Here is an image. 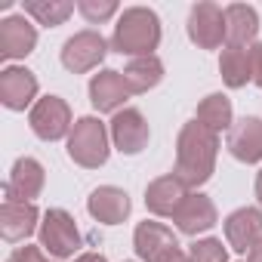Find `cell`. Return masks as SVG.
<instances>
[{
    "instance_id": "6da1fadb",
    "label": "cell",
    "mask_w": 262,
    "mask_h": 262,
    "mask_svg": "<svg viewBox=\"0 0 262 262\" xmlns=\"http://www.w3.org/2000/svg\"><path fill=\"white\" fill-rule=\"evenodd\" d=\"M216 151H219V139L213 129H207L198 120L185 123L179 133V145H176V173L173 176L185 188L204 185L216 167Z\"/></svg>"
},
{
    "instance_id": "7a4b0ae2",
    "label": "cell",
    "mask_w": 262,
    "mask_h": 262,
    "mask_svg": "<svg viewBox=\"0 0 262 262\" xmlns=\"http://www.w3.org/2000/svg\"><path fill=\"white\" fill-rule=\"evenodd\" d=\"M158 40H161V22L151 10L142 7L126 10L114 28V50L126 56H151Z\"/></svg>"
},
{
    "instance_id": "3957f363",
    "label": "cell",
    "mask_w": 262,
    "mask_h": 262,
    "mask_svg": "<svg viewBox=\"0 0 262 262\" xmlns=\"http://www.w3.org/2000/svg\"><path fill=\"white\" fill-rule=\"evenodd\" d=\"M68 155L80 167H102L108 161V133L105 123L96 117H80L68 136Z\"/></svg>"
},
{
    "instance_id": "277c9868",
    "label": "cell",
    "mask_w": 262,
    "mask_h": 262,
    "mask_svg": "<svg viewBox=\"0 0 262 262\" xmlns=\"http://www.w3.org/2000/svg\"><path fill=\"white\" fill-rule=\"evenodd\" d=\"M40 244L53 256H71L80 247V234H77L74 219L65 210H47L43 225H40Z\"/></svg>"
},
{
    "instance_id": "5b68a950",
    "label": "cell",
    "mask_w": 262,
    "mask_h": 262,
    "mask_svg": "<svg viewBox=\"0 0 262 262\" xmlns=\"http://www.w3.org/2000/svg\"><path fill=\"white\" fill-rule=\"evenodd\" d=\"M31 129H34L40 139H47V142L62 139L68 129H71V111H68V105L59 96L40 99L31 108Z\"/></svg>"
},
{
    "instance_id": "8992f818",
    "label": "cell",
    "mask_w": 262,
    "mask_h": 262,
    "mask_svg": "<svg viewBox=\"0 0 262 262\" xmlns=\"http://www.w3.org/2000/svg\"><path fill=\"white\" fill-rule=\"evenodd\" d=\"M102 59H105V37L96 34V31H80V34H74V37L65 43V50H62L65 68L74 71V74H83V71L96 68Z\"/></svg>"
},
{
    "instance_id": "52a82bcc",
    "label": "cell",
    "mask_w": 262,
    "mask_h": 262,
    "mask_svg": "<svg viewBox=\"0 0 262 262\" xmlns=\"http://www.w3.org/2000/svg\"><path fill=\"white\" fill-rule=\"evenodd\" d=\"M188 34L198 47L216 50L225 37V13L216 4H198L188 16Z\"/></svg>"
},
{
    "instance_id": "ba28073f",
    "label": "cell",
    "mask_w": 262,
    "mask_h": 262,
    "mask_svg": "<svg viewBox=\"0 0 262 262\" xmlns=\"http://www.w3.org/2000/svg\"><path fill=\"white\" fill-rule=\"evenodd\" d=\"M111 139L123 155H139L148 142V123L136 108H123L111 120Z\"/></svg>"
},
{
    "instance_id": "9c48e42d",
    "label": "cell",
    "mask_w": 262,
    "mask_h": 262,
    "mask_svg": "<svg viewBox=\"0 0 262 262\" xmlns=\"http://www.w3.org/2000/svg\"><path fill=\"white\" fill-rule=\"evenodd\" d=\"M129 96H133V86L120 71H102L90 80V102L99 111H117Z\"/></svg>"
},
{
    "instance_id": "30bf717a",
    "label": "cell",
    "mask_w": 262,
    "mask_h": 262,
    "mask_svg": "<svg viewBox=\"0 0 262 262\" xmlns=\"http://www.w3.org/2000/svg\"><path fill=\"white\" fill-rule=\"evenodd\" d=\"M225 237L237 253H250L262 241V213L253 207H244L225 219Z\"/></svg>"
},
{
    "instance_id": "8fae6325",
    "label": "cell",
    "mask_w": 262,
    "mask_h": 262,
    "mask_svg": "<svg viewBox=\"0 0 262 262\" xmlns=\"http://www.w3.org/2000/svg\"><path fill=\"white\" fill-rule=\"evenodd\" d=\"M176 250H179V244H176L173 231L164 228L161 222H142L136 228V253L145 262H164Z\"/></svg>"
},
{
    "instance_id": "7c38bea8",
    "label": "cell",
    "mask_w": 262,
    "mask_h": 262,
    "mask_svg": "<svg viewBox=\"0 0 262 262\" xmlns=\"http://www.w3.org/2000/svg\"><path fill=\"white\" fill-rule=\"evenodd\" d=\"M228 148L244 164L262 161V120L259 117H244L241 123H234L231 133H228Z\"/></svg>"
},
{
    "instance_id": "4fadbf2b",
    "label": "cell",
    "mask_w": 262,
    "mask_h": 262,
    "mask_svg": "<svg viewBox=\"0 0 262 262\" xmlns=\"http://www.w3.org/2000/svg\"><path fill=\"white\" fill-rule=\"evenodd\" d=\"M37 96V80L31 71L25 68H7L0 74V102L13 111H22L25 105H31V99Z\"/></svg>"
},
{
    "instance_id": "5bb4252c",
    "label": "cell",
    "mask_w": 262,
    "mask_h": 262,
    "mask_svg": "<svg viewBox=\"0 0 262 262\" xmlns=\"http://www.w3.org/2000/svg\"><path fill=\"white\" fill-rule=\"evenodd\" d=\"M43 188V167L34 161V158H22L16 161L13 173H10V182H7V198L10 201H28L37 198Z\"/></svg>"
},
{
    "instance_id": "9a60e30c",
    "label": "cell",
    "mask_w": 262,
    "mask_h": 262,
    "mask_svg": "<svg viewBox=\"0 0 262 262\" xmlns=\"http://www.w3.org/2000/svg\"><path fill=\"white\" fill-rule=\"evenodd\" d=\"M185 185L176 179V176H161V179H155L151 185H148V191H145V204H148V210L151 213H158V216H176L179 213V207L185 204Z\"/></svg>"
},
{
    "instance_id": "2e32d148",
    "label": "cell",
    "mask_w": 262,
    "mask_h": 262,
    "mask_svg": "<svg viewBox=\"0 0 262 262\" xmlns=\"http://www.w3.org/2000/svg\"><path fill=\"white\" fill-rule=\"evenodd\" d=\"M37 225V210L28 201H10L4 198V210H0V231L7 241H22L34 231Z\"/></svg>"
},
{
    "instance_id": "e0dca14e",
    "label": "cell",
    "mask_w": 262,
    "mask_h": 262,
    "mask_svg": "<svg viewBox=\"0 0 262 262\" xmlns=\"http://www.w3.org/2000/svg\"><path fill=\"white\" fill-rule=\"evenodd\" d=\"M34 43H37V31L25 19L13 16L7 22H0V56H4V59L28 56L34 50Z\"/></svg>"
},
{
    "instance_id": "ac0fdd59",
    "label": "cell",
    "mask_w": 262,
    "mask_h": 262,
    "mask_svg": "<svg viewBox=\"0 0 262 262\" xmlns=\"http://www.w3.org/2000/svg\"><path fill=\"white\" fill-rule=\"evenodd\" d=\"M173 219H176V225H179L182 234H198V231H207L216 222V207L204 194H188L185 204L179 207V213Z\"/></svg>"
},
{
    "instance_id": "d6986e66",
    "label": "cell",
    "mask_w": 262,
    "mask_h": 262,
    "mask_svg": "<svg viewBox=\"0 0 262 262\" xmlns=\"http://www.w3.org/2000/svg\"><path fill=\"white\" fill-rule=\"evenodd\" d=\"M259 31V19H256V10L247 7V4H231L225 7V40L228 47H241L250 43Z\"/></svg>"
},
{
    "instance_id": "ffe728a7",
    "label": "cell",
    "mask_w": 262,
    "mask_h": 262,
    "mask_svg": "<svg viewBox=\"0 0 262 262\" xmlns=\"http://www.w3.org/2000/svg\"><path fill=\"white\" fill-rule=\"evenodd\" d=\"M90 213H93L99 222L117 225V222H123L126 213H129V198H126L120 188H111V185L96 188L93 198H90Z\"/></svg>"
},
{
    "instance_id": "44dd1931",
    "label": "cell",
    "mask_w": 262,
    "mask_h": 262,
    "mask_svg": "<svg viewBox=\"0 0 262 262\" xmlns=\"http://www.w3.org/2000/svg\"><path fill=\"white\" fill-rule=\"evenodd\" d=\"M123 77H126L129 86H133V93H145V90H151V86L161 83L164 65H161V59H155V56H139V59H133V62L126 65Z\"/></svg>"
},
{
    "instance_id": "7402d4cb",
    "label": "cell",
    "mask_w": 262,
    "mask_h": 262,
    "mask_svg": "<svg viewBox=\"0 0 262 262\" xmlns=\"http://www.w3.org/2000/svg\"><path fill=\"white\" fill-rule=\"evenodd\" d=\"M219 68H222V80L228 86H244L247 80H253V68H250V50H241V47H228L222 50V59H219Z\"/></svg>"
},
{
    "instance_id": "603a6c76",
    "label": "cell",
    "mask_w": 262,
    "mask_h": 262,
    "mask_svg": "<svg viewBox=\"0 0 262 262\" xmlns=\"http://www.w3.org/2000/svg\"><path fill=\"white\" fill-rule=\"evenodd\" d=\"M198 123H204L207 129H213V133L228 129V126H231V102H228L222 93L207 96V99L198 105Z\"/></svg>"
},
{
    "instance_id": "cb8c5ba5",
    "label": "cell",
    "mask_w": 262,
    "mask_h": 262,
    "mask_svg": "<svg viewBox=\"0 0 262 262\" xmlns=\"http://www.w3.org/2000/svg\"><path fill=\"white\" fill-rule=\"evenodd\" d=\"M25 13H31L40 25H62L71 13H74V7L71 4H59V0H28L25 4Z\"/></svg>"
},
{
    "instance_id": "d4e9b609",
    "label": "cell",
    "mask_w": 262,
    "mask_h": 262,
    "mask_svg": "<svg viewBox=\"0 0 262 262\" xmlns=\"http://www.w3.org/2000/svg\"><path fill=\"white\" fill-rule=\"evenodd\" d=\"M191 262H228V253L219 241H198L191 247Z\"/></svg>"
},
{
    "instance_id": "484cf974",
    "label": "cell",
    "mask_w": 262,
    "mask_h": 262,
    "mask_svg": "<svg viewBox=\"0 0 262 262\" xmlns=\"http://www.w3.org/2000/svg\"><path fill=\"white\" fill-rule=\"evenodd\" d=\"M90 22H105L117 13V4H111V0H105V4H96V0H80V7H77Z\"/></svg>"
},
{
    "instance_id": "4316f807",
    "label": "cell",
    "mask_w": 262,
    "mask_h": 262,
    "mask_svg": "<svg viewBox=\"0 0 262 262\" xmlns=\"http://www.w3.org/2000/svg\"><path fill=\"white\" fill-rule=\"evenodd\" d=\"M250 68H253L256 86H262V43H253L250 47Z\"/></svg>"
},
{
    "instance_id": "83f0119b",
    "label": "cell",
    "mask_w": 262,
    "mask_h": 262,
    "mask_svg": "<svg viewBox=\"0 0 262 262\" xmlns=\"http://www.w3.org/2000/svg\"><path fill=\"white\" fill-rule=\"evenodd\" d=\"M10 262H47V259H43V253H40L37 247H19V250L10 256Z\"/></svg>"
},
{
    "instance_id": "f1b7e54d",
    "label": "cell",
    "mask_w": 262,
    "mask_h": 262,
    "mask_svg": "<svg viewBox=\"0 0 262 262\" xmlns=\"http://www.w3.org/2000/svg\"><path fill=\"white\" fill-rule=\"evenodd\" d=\"M247 262H262V241H259V244L247 253Z\"/></svg>"
},
{
    "instance_id": "f546056e",
    "label": "cell",
    "mask_w": 262,
    "mask_h": 262,
    "mask_svg": "<svg viewBox=\"0 0 262 262\" xmlns=\"http://www.w3.org/2000/svg\"><path fill=\"white\" fill-rule=\"evenodd\" d=\"M164 262H191V256H185L182 250H176V253H170V256H167Z\"/></svg>"
},
{
    "instance_id": "4dcf8cb0",
    "label": "cell",
    "mask_w": 262,
    "mask_h": 262,
    "mask_svg": "<svg viewBox=\"0 0 262 262\" xmlns=\"http://www.w3.org/2000/svg\"><path fill=\"white\" fill-rule=\"evenodd\" d=\"M77 262H105V256H99V253H83Z\"/></svg>"
},
{
    "instance_id": "1f68e13d",
    "label": "cell",
    "mask_w": 262,
    "mask_h": 262,
    "mask_svg": "<svg viewBox=\"0 0 262 262\" xmlns=\"http://www.w3.org/2000/svg\"><path fill=\"white\" fill-rule=\"evenodd\" d=\"M256 194H259V201H262V173H259V179H256Z\"/></svg>"
}]
</instances>
